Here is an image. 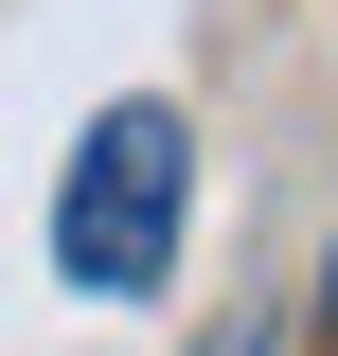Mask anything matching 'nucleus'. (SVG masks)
Returning <instances> with one entry per match:
<instances>
[{
    "instance_id": "obj_1",
    "label": "nucleus",
    "mask_w": 338,
    "mask_h": 356,
    "mask_svg": "<svg viewBox=\"0 0 338 356\" xmlns=\"http://www.w3.org/2000/svg\"><path fill=\"white\" fill-rule=\"evenodd\" d=\"M178 214H196V125H178L161 89L89 107L72 178H54V267H72L89 303H161V267H178Z\"/></svg>"
},
{
    "instance_id": "obj_2",
    "label": "nucleus",
    "mask_w": 338,
    "mask_h": 356,
    "mask_svg": "<svg viewBox=\"0 0 338 356\" xmlns=\"http://www.w3.org/2000/svg\"><path fill=\"white\" fill-rule=\"evenodd\" d=\"M196 356H285V321H267V303H232V321H214Z\"/></svg>"
},
{
    "instance_id": "obj_3",
    "label": "nucleus",
    "mask_w": 338,
    "mask_h": 356,
    "mask_svg": "<svg viewBox=\"0 0 338 356\" xmlns=\"http://www.w3.org/2000/svg\"><path fill=\"white\" fill-rule=\"evenodd\" d=\"M321 321H338V267H321Z\"/></svg>"
}]
</instances>
